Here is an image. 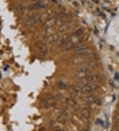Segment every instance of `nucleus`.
Returning <instances> with one entry per match:
<instances>
[{"instance_id": "19", "label": "nucleus", "mask_w": 119, "mask_h": 131, "mask_svg": "<svg viewBox=\"0 0 119 131\" xmlns=\"http://www.w3.org/2000/svg\"><path fill=\"white\" fill-rule=\"evenodd\" d=\"M83 33H84V30L83 29H79L73 33L72 36L76 37V38H80L83 35Z\"/></svg>"}, {"instance_id": "8", "label": "nucleus", "mask_w": 119, "mask_h": 131, "mask_svg": "<svg viewBox=\"0 0 119 131\" xmlns=\"http://www.w3.org/2000/svg\"><path fill=\"white\" fill-rule=\"evenodd\" d=\"M96 96L93 93H87L86 95H83L81 99L83 101L86 102L87 103H94L96 100Z\"/></svg>"}, {"instance_id": "10", "label": "nucleus", "mask_w": 119, "mask_h": 131, "mask_svg": "<svg viewBox=\"0 0 119 131\" xmlns=\"http://www.w3.org/2000/svg\"><path fill=\"white\" fill-rule=\"evenodd\" d=\"M56 23H57V17L55 16L51 17L44 23V26L45 29L50 28V27H53V26L56 24Z\"/></svg>"}, {"instance_id": "21", "label": "nucleus", "mask_w": 119, "mask_h": 131, "mask_svg": "<svg viewBox=\"0 0 119 131\" xmlns=\"http://www.w3.org/2000/svg\"><path fill=\"white\" fill-rule=\"evenodd\" d=\"M99 66V62L95 60H91L90 61L89 63H88V66H89L91 68H95L96 67H97Z\"/></svg>"}, {"instance_id": "25", "label": "nucleus", "mask_w": 119, "mask_h": 131, "mask_svg": "<svg viewBox=\"0 0 119 131\" xmlns=\"http://www.w3.org/2000/svg\"><path fill=\"white\" fill-rule=\"evenodd\" d=\"M53 131H67L64 128H59V127H54L53 128Z\"/></svg>"}, {"instance_id": "11", "label": "nucleus", "mask_w": 119, "mask_h": 131, "mask_svg": "<svg viewBox=\"0 0 119 131\" xmlns=\"http://www.w3.org/2000/svg\"><path fill=\"white\" fill-rule=\"evenodd\" d=\"M68 92H69L70 95L72 96V97L74 98V97H77L80 91H79L78 86L71 85V86H69V88H68Z\"/></svg>"}, {"instance_id": "23", "label": "nucleus", "mask_w": 119, "mask_h": 131, "mask_svg": "<svg viewBox=\"0 0 119 131\" xmlns=\"http://www.w3.org/2000/svg\"><path fill=\"white\" fill-rule=\"evenodd\" d=\"M60 115L64 117H67L68 116V112L66 108H62L60 110Z\"/></svg>"}, {"instance_id": "2", "label": "nucleus", "mask_w": 119, "mask_h": 131, "mask_svg": "<svg viewBox=\"0 0 119 131\" xmlns=\"http://www.w3.org/2000/svg\"><path fill=\"white\" fill-rule=\"evenodd\" d=\"M77 86L79 87L80 92H82L86 94L93 93L96 89H98V85L95 83H89L84 85H77Z\"/></svg>"}, {"instance_id": "16", "label": "nucleus", "mask_w": 119, "mask_h": 131, "mask_svg": "<svg viewBox=\"0 0 119 131\" xmlns=\"http://www.w3.org/2000/svg\"><path fill=\"white\" fill-rule=\"evenodd\" d=\"M80 114H81V117H82L84 120H88L90 117H91V113L90 111L88 109L84 108L81 110L80 112Z\"/></svg>"}, {"instance_id": "6", "label": "nucleus", "mask_w": 119, "mask_h": 131, "mask_svg": "<svg viewBox=\"0 0 119 131\" xmlns=\"http://www.w3.org/2000/svg\"><path fill=\"white\" fill-rule=\"evenodd\" d=\"M38 47V54L40 58H44L48 53V46L45 43L40 42L37 44Z\"/></svg>"}, {"instance_id": "22", "label": "nucleus", "mask_w": 119, "mask_h": 131, "mask_svg": "<svg viewBox=\"0 0 119 131\" xmlns=\"http://www.w3.org/2000/svg\"><path fill=\"white\" fill-rule=\"evenodd\" d=\"M50 17H49V15L48 13H44L42 15H40V21H41V22L44 23L47 20L49 19Z\"/></svg>"}, {"instance_id": "12", "label": "nucleus", "mask_w": 119, "mask_h": 131, "mask_svg": "<svg viewBox=\"0 0 119 131\" xmlns=\"http://www.w3.org/2000/svg\"><path fill=\"white\" fill-rule=\"evenodd\" d=\"M71 41V36L68 34H64L62 39L60 40V46L65 47Z\"/></svg>"}, {"instance_id": "26", "label": "nucleus", "mask_w": 119, "mask_h": 131, "mask_svg": "<svg viewBox=\"0 0 119 131\" xmlns=\"http://www.w3.org/2000/svg\"><path fill=\"white\" fill-rule=\"evenodd\" d=\"M94 103H95L96 105H101V103H102L101 100V99H96V100L95 101Z\"/></svg>"}, {"instance_id": "24", "label": "nucleus", "mask_w": 119, "mask_h": 131, "mask_svg": "<svg viewBox=\"0 0 119 131\" xmlns=\"http://www.w3.org/2000/svg\"><path fill=\"white\" fill-rule=\"evenodd\" d=\"M58 87H60V89H65L67 88V85H66L65 83H64L63 82H58Z\"/></svg>"}, {"instance_id": "17", "label": "nucleus", "mask_w": 119, "mask_h": 131, "mask_svg": "<svg viewBox=\"0 0 119 131\" xmlns=\"http://www.w3.org/2000/svg\"><path fill=\"white\" fill-rule=\"evenodd\" d=\"M25 9H26V7H25V5L23 3H20L19 5H17L16 8H15L16 13L18 15H23V13H25Z\"/></svg>"}, {"instance_id": "15", "label": "nucleus", "mask_w": 119, "mask_h": 131, "mask_svg": "<svg viewBox=\"0 0 119 131\" xmlns=\"http://www.w3.org/2000/svg\"><path fill=\"white\" fill-rule=\"evenodd\" d=\"M66 103L68 104L69 106H71L72 107H73L75 109H77L79 108V105L77 104V103L76 102V101L74 99V98H72V97H69L66 99Z\"/></svg>"}, {"instance_id": "9", "label": "nucleus", "mask_w": 119, "mask_h": 131, "mask_svg": "<svg viewBox=\"0 0 119 131\" xmlns=\"http://www.w3.org/2000/svg\"><path fill=\"white\" fill-rule=\"evenodd\" d=\"M86 79L89 83H95L97 82H100L102 79V77L99 74H89L86 77Z\"/></svg>"}, {"instance_id": "18", "label": "nucleus", "mask_w": 119, "mask_h": 131, "mask_svg": "<svg viewBox=\"0 0 119 131\" xmlns=\"http://www.w3.org/2000/svg\"><path fill=\"white\" fill-rule=\"evenodd\" d=\"M59 40V35L57 34H54L48 38V41L50 44H55Z\"/></svg>"}, {"instance_id": "5", "label": "nucleus", "mask_w": 119, "mask_h": 131, "mask_svg": "<svg viewBox=\"0 0 119 131\" xmlns=\"http://www.w3.org/2000/svg\"><path fill=\"white\" fill-rule=\"evenodd\" d=\"M76 26H77V23L74 21H69V22L60 26L58 31H59L60 33H65L68 30L71 29H72V28Z\"/></svg>"}, {"instance_id": "1", "label": "nucleus", "mask_w": 119, "mask_h": 131, "mask_svg": "<svg viewBox=\"0 0 119 131\" xmlns=\"http://www.w3.org/2000/svg\"><path fill=\"white\" fill-rule=\"evenodd\" d=\"M42 103L43 107L46 109L52 107L56 105V99L54 98V97L51 94H47V95L44 97V98L42 99Z\"/></svg>"}, {"instance_id": "27", "label": "nucleus", "mask_w": 119, "mask_h": 131, "mask_svg": "<svg viewBox=\"0 0 119 131\" xmlns=\"http://www.w3.org/2000/svg\"><path fill=\"white\" fill-rule=\"evenodd\" d=\"M115 121L119 124V113H118L117 115L115 116Z\"/></svg>"}, {"instance_id": "3", "label": "nucleus", "mask_w": 119, "mask_h": 131, "mask_svg": "<svg viewBox=\"0 0 119 131\" xmlns=\"http://www.w3.org/2000/svg\"><path fill=\"white\" fill-rule=\"evenodd\" d=\"M40 20V15L38 14H34L30 16L26 21V26L29 28L33 27L36 25Z\"/></svg>"}, {"instance_id": "14", "label": "nucleus", "mask_w": 119, "mask_h": 131, "mask_svg": "<svg viewBox=\"0 0 119 131\" xmlns=\"http://www.w3.org/2000/svg\"><path fill=\"white\" fill-rule=\"evenodd\" d=\"M54 32H55V29L54 27H50V28H47V29H44L42 31L41 33V35L44 36H48L52 35L54 34Z\"/></svg>"}, {"instance_id": "7", "label": "nucleus", "mask_w": 119, "mask_h": 131, "mask_svg": "<svg viewBox=\"0 0 119 131\" xmlns=\"http://www.w3.org/2000/svg\"><path fill=\"white\" fill-rule=\"evenodd\" d=\"M85 62V59L83 56H76L70 60V63L75 66H82Z\"/></svg>"}, {"instance_id": "4", "label": "nucleus", "mask_w": 119, "mask_h": 131, "mask_svg": "<svg viewBox=\"0 0 119 131\" xmlns=\"http://www.w3.org/2000/svg\"><path fill=\"white\" fill-rule=\"evenodd\" d=\"M72 21V15L70 13H65L64 14L62 15L61 16L57 17V23L56 24L58 25L59 26H61L65 23H68L69 21Z\"/></svg>"}, {"instance_id": "28", "label": "nucleus", "mask_w": 119, "mask_h": 131, "mask_svg": "<svg viewBox=\"0 0 119 131\" xmlns=\"http://www.w3.org/2000/svg\"><path fill=\"white\" fill-rule=\"evenodd\" d=\"M115 79H119V73H116V74L115 76Z\"/></svg>"}, {"instance_id": "13", "label": "nucleus", "mask_w": 119, "mask_h": 131, "mask_svg": "<svg viewBox=\"0 0 119 131\" xmlns=\"http://www.w3.org/2000/svg\"><path fill=\"white\" fill-rule=\"evenodd\" d=\"M77 71L79 73L86 74H91L92 72L91 68L88 66H81L79 68H77Z\"/></svg>"}, {"instance_id": "20", "label": "nucleus", "mask_w": 119, "mask_h": 131, "mask_svg": "<svg viewBox=\"0 0 119 131\" xmlns=\"http://www.w3.org/2000/svg\"><path fill=\"white\" fill-rule=\"evenodd\" d=\"M57 121L59 123L62 124V125H66V117H64L62 115H59L57 117Z\"/></svg>"}]
</instances>
